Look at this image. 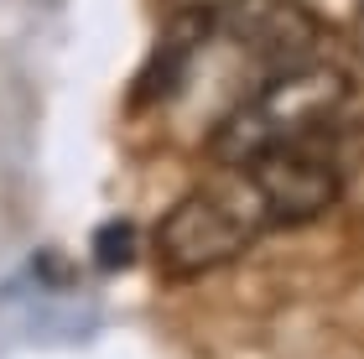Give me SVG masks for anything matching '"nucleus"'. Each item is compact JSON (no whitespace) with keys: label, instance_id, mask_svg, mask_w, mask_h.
<instances>
[{"label":"nucleus","instance_id":"nucleus-3","mask_svg":"<svg viewBox=\"0 0 364 359\" xmlns=\"http://www.w3.org/2000/svg\"><path fill=\"white\" fill-rule=\"evenodd\" d=\"M130 245H136V240H130L125 224H109V230L94 235V260H99V266H125V260H130Z\"/></svg>","mask_w":364,"mask_h":359},{"label":"nucleus","instance_id":"nucleus-1","mask_svg":"<svg viewBox=\"0 0 364 359\" xmlns=\"http://www.w3.org/2000/svg\"><path fill=\"white\" fill-rule=\"evenodd\" d=\"M323 214V177L312 161L271 151L229 167L219 183L188 193L156 224V260L167 276H203L245 255L260 235Z\"/></svg>","mask_w":364,"mask_h":359},{"label":"nucleus","instance_id":"nucleus-2","mask_svg":"<svg viewBox=\"0 0 364 359\" xmlns=\"http://www.w3.org/2000/svg\"><path fill=\"white\" fill-rule=\"evenodd\" d=\"M349 105V73L333 63H291L287 73L266 78L245 105L224 115L213 130V156L224 167L255 161L266 151H287V146H307L328 120L343 115Z\"/></svg>","mask_w":364,"mask_h":359}]
</instances>
